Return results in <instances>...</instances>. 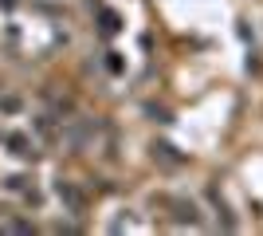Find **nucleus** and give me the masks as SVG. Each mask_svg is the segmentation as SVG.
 Returning a JSON list of instances; mask_svg holds the SVG:
<instances>
[{
	"label": "nucleus",
	"instance_id": "obj_1",
	"mask_svg": "<svg viewBox=\"0 0 263 236\" xmlns=\"http://www.w3.org/2000/svg\"><path fill=\"white\" fill-rule=\"evenodd\" d=\"M55 197L67 205V213H75V216H83V209H87V197H83V189L75 181H55Z\"/></svg>",
	"mask_w": 263,
	"mask_h": 236
},
{
	"label": "nucleus",
	"instance_id": "obj_3",
	"mask_svg": "<svg viewBox=\"0 0 263 236\" xmlns=\"http://www.w3.org/2000/svg\"><path fill=\"white\" fill-rule=\"evenodd\" d=\"M173 209H177V221H189V225H200V216H197V205L193 201H173Z\"/></svg>",
	"mask_w": 263,
	"mask_h": 236
},
{
	"label": "nucleus",
	"instance_id": "obj_5",
	"mask_svg": "<svg viewBox=\"0 0 263 236\" xmlns=\"http://www.w3.org/2000/svg\"><path fill=\"white\" fill-rule=\"evenodd\" d=\"M154 157H161V161H169V166H181V161H185V157L173 154V146H165V142H161V146H154Z\"/></svg>",
	"mask_w": 263,
	"mask_h": 236
},
{
	"label": "nucleus",
	"instance_id": "obj_7",
	"mask_svg": "<svg viewBox=\"0 0 263 236\" xmlns=\"http://www.w3.org/2000/svg\"><path fill=\"white\" fill-rule=\"evenodd\" d=\"M8 189L12 193H24V189H28V177H8Z\"/></svg>",
	"mask_w": 263,
	"mask_h": 236
},
{
	"label": "nucleus",
	"instance_id": "obj_4",
	"mask_svg": "<svg viewBox=\"0 0 263 236\" xmlns=\"http://www.w3.org/2000/svg\"><path fill=\"white\" fill-rule=\"evenodd\" d=\"M20 111H24L20 95H0V114H20Z\"/></svg>",
	"mask_w": 263,
	"mask_h": 236
},
{
	"label": "nucleus",
	"instance_id": "obj_8",
	"mask_svg": "<svg viewBox=\"0 0 263 236\" xmlns=\"http://www.w3.org/2000/svg\"><path fill=\"white\" fill-rule=\"evenodd\" d=\"M16 4H20V0H0V8H8V12L16 8Z\"/></svg>",
	"mask_w": 263,
	"mask_h": 236
},
{
	"label": "nucleus",
	"instance_id": "obj_2",
	"mask_svg": "<svg viewBox=\"0 0 263 236\" xmlns=\"http://www.w3.org/2000/svg\"><path fill=\"white\" fill-rule=\"evenodd\" d=\"M4 146H8L16 157H24V161H32V157H35V138L24 134V130H8V134H4Z\"/></svg>",
	"mask_w": 263,
	"mask_h": 236
},
{
	"label": "nucleus",
	"instance_id": "obj_6",
	"mask_svg": "<svg viewBox=\"0 0 263 236\" xmlns=\"http://www.w3.org/2000/svg\"><path fill=\"white\" fill-rule=\"evenodd\" d=\"M4 228H12V232H32V221H8V225H4Z\"/></svg>",
	"mask_w": 263,
	"mask_h": 236
}]
</instances>
